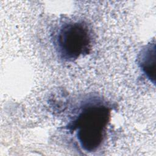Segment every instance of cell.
<instances>
[{"label": "cell", "mask_w": 156, "mask_h": 156, "mask_svg": "<svg viewBox=\"0 0 156 156\" xmlns=\"http://www.w3.org/2000/svg\"><path fill=\"white\" fill-rule=\"evenodd\" d=\"M110 118V109L100 102H89L80 109L68 128L76 133L82 148L93 152L102 144Z\"/></svg>", "instance_id": "cell-1"}, {"label": "cell", "mask_w": 156, "mask_h": 156, "mask_svg": "<svg viewBox=\"0 0 156 156\" xmlns=\"http://www.w3.org/2000/svg\"><path fill=\"white\" fill-rule=\"evenodd\" d=\"M91 34L88 25L82 21L63 22L55 36V46L60 57L74 61L88 54L91 48Z\"/></svg>", "instance_id": "cell-2"}, {"label": "cell", "mask_w": 156, "mask_h": 156, "mask_svg": "<svg viewBox=\"0 0 156 156\" xmlns=\"http://www.w3.org/2000/svg\"><path fill=\"white\" fill-rule=\"evenodd\" d=\"M155 45L152 48L151 44H149L141 51L139 58V64L143 71L147 77L151 79H155Z\"/></svg>", "instance_id": "cell-3"}]
</instances>
